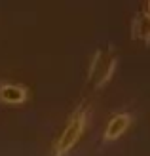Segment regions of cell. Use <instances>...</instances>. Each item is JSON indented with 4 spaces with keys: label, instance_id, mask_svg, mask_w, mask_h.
I'll return each instance as SVG.
<instances>
[{
    "label": "cell",
    "instance_id": "obj_6",
    "mask_svg": "<svg viewBox=\"0 0 150 156\" xmlns=\"http://www.w3.org/2000/svg\"><path fill=\"white\" fill-rule=\"evenodd\" d=\"M148 13H150V0H148Z\"/></svg>",
    "mask_w": 150,
    "mask_h": 156
},
{
    "label": "cell",
    "instance_id": "obj_1",
    "mask_svg": "<svg viewBox=\"0 0 150 156\" xmlns=\"http://www.w3.org/2000/svg\"><path fill=\"white\" fill-rule=\"evenodd\" d=\"M114 67H116V55L112 51H97L93 61H91V67H89L88 82L95 90H99L101 86L112 76Z\"/></svg>",
    "mask_w": 150,
    "mask_h": 156
},
{
    "label": "cell",
    "instance_id": "obj_3",
    "mask_svg": "<svg viewBox=\"0 0 150 156\" xmlns=\"http://www.w3.org/2000/svg\"><path fill=\"white\" fill-rule=\"evenodd\" d=\"M129 122H131L129 114H118V116H114V118L108 122V126H106L105 137L108 139V141H112V139H118L125 129H127Z\"/></svg>",
    "mask_w": 150,
    "mask_h": 156
},
{
    "label": "cell",
    "instance_id": "obj_2",
    "mask_svg": "<svg viewBox=\"0 0 150 156\" xmlns=\"http://www.w3.org/2000/svg\"><path fill=\"white\" fill-rule=\"evenodd\" d=\"M84 128H85V112L78 111V112H74V116L68 120V124L65 126V129H63L59 141L55 145V156H63L72 149L78 143V139H80Z\"/></svg>",
    "mask_w": 150,
    "mask_h": 156
},
{
    "label": "cell",
    "instance_id": "obj_5",
    "mask_svg": "<svg viewBox=\"0 0 150 156\" xmlns=\"http://www.w3.org/2000/svg\"><path fill=\"white\" fill-rule=\"evenodd\" d=\"M133 33L139 40L150 42V13H139L135 23H133Z\"/></svg>",
    "mask_w": 150,
    "mask_h": 156
},
{
    "label": "cell",
    "instance_id": "obj_4",
    "mask_svg": "<svg viewBox=\"0 0 150 156\" xmlns=\"http://www.w3.org/2000/svg\"><path fill=\"white\" fill-rule=\"evenodd\" d=\"M0 99L4 101V103H23V101L27 99V90L21 88V86H13V84H6L0 88Z\"/></svg>",
    "mask_w": 150,
    "mask_h": 156
}]
</instances>
